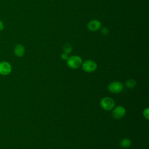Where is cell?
Wrapping results in <instances>:
<instances>
[{
	"instance_id": "cell-1",
	"label": "cell",
	"mask_w": 149,
	"mask_h": 149,
	"mask_svg": "<svg viewBox=\"0 0 149 149\" xmlns=\"http://www.w3.org/2000/svg\"><path fill=\"white\" fill-rule=\"evenodd\" d=\"M67 64L71 69H77L81 65L82 59L77 55L70 56L67 59Z\"/></svg>"
},
{
	"instance_id": "cell-2",
	"label": "cell",
	"mask_w": 149,
	"mask_h": 149,
	"mask_svg": "<svg viewBox=\"0 0 149 149\" xmlns=\"http://www.w3.org/2000/svg\"><path fill=\"white\" fill-rule=\"evenodd\" d=\"M81 66L83 70L88 73L93 72L95 71L97 68V65L96 62L91 59L85 61L83 63H82Z\"/></svg>"
},
{
	"instance_id": "cell-3",
	"label": "cell",
	"mask_w": 149,
	"mask_h": 149,
	"mask_svg": "<svg viewBox=\"0 0 149 149\" xmlns=\"http://www.w3.org/2000/svg\"><path fill=\"white\" fill-rule=\"evenodd\" d=\"M100 105L102 109L105 111L112 109L115 106L114 100L110 97H104L100 101Z\"/></svg>"
},
{
	"instance_id": "cell-4",
	"label": "cell",
	"mask_w": 149,
	"mask_h": 149,
	"mask_svg": "<svg viewBox=\"0 0 149 149\" xmlns=\"http://www.w3.org/2000/svg\"><path fill=\"white\" fill-rule=\"evenodd\" d=\"M109 91L112 93H119L123 89V86L122 83L118 81L111 82L108 87Z\"/></svg>"
},
{
	"instance_id": "cell-5",
	"label": "cell",
	"mask_w": 149,
	"mask_h": 149,
	"mask_svg": "<svg viewBox=\"0 0 149 149\" xmlns=\"http://www.w3.org/2000/svg\"><path fill=\"white\" fill-rule=\"evenodd\" d=\"M112 116L115 119H120L126 114V109L122 106H117L112 111Z\"/></svg>"
},
{
	"instance_id": "cell-6",
	"label": "cell",
	"mask_w": 149,
	"mask_h": 149,
	"mask_svg": "<svg viewBox=\"0 0 149 149\" xmlns=\"http://www.w3.org/2000/svg\"><path fill=\"white\" fill-rule=\"evenodd\" d=\"M12 67L10 64L6 61L0 62V74L2 75H7L10 73Z\"/></svg>"
},
{
	"instance_id": "cell-7",
	"label": "cell",
	"mask_w": 149,
	"mask_h": 149,
	"mask_svg": "<svg viewBox=\"0 0 149 149\" xmlns=\"http://www.w3.org/2000/svg\"><path fill=\"white\" fill-rule=\"evenodd\" d=\"M87 28L91 31H96L101 28V23L98 20H92L88 22Z\"/></svg>"
},
{
	"instance_id": "cell-8",
	"label": "cell",
	"mask_w": 149,
	"mask_h": 149,
	"mask_svg": "<svg viewBox=\"0 0 149 149\" xmlns=\"http://www.w3.org/2000/svg\"><path fill=\"white\" fill-rule=\"evenodd\" d=\"M14 53L18 57H22L25 53L24 47L21 44L16 45L14 48Z\"/></svg>"
},
{
	"instance_id": "cell-9",
	"label": "cell",
	"mask_w": 149,
	"mask_h": 149,
	"mask_svg": "<svg viewBox=\"0 0 149 149\" xmlns=\"http://www.w3.org/2000/svg\"><path fill=\"white\" fill-rule=\"evenodd\" d=\"M132 144L131 140L128 138H124L120 141L119 145L122 148H129Z\"/></svg>"
},
{
	"instance_id": "cell-10",
	"label": "cell",
	"mask_w": 149,
	"mask_h": 149,
	"mask_svg": "<svg viewBox=\"0 0 149 149\" xmlns=\"http://www.w3.org/2000/svg\"><path fill=\"white\" fill-rule=\"evenodd\" d=\"M125 84L127 88H132L134 87L136 85V80H134L132 79H130L126 81Z\"/></svg>"
},
{
	"instance_id": "cell-11",
	"label": "cell",
	"mask_w": 149,
	"mask_h": 149,
	"mask_svg": "<svg viewBox=\"0 0 149 149\" xmlns=\"http://www.w3.org/2000/svg\"><path fill=\"white\" fill-rule=\"evenodd\" d=\"M72 51V47L70 44H66L63 47V52L69 54Z\"/></svg>"
},
{
	"instance_id": "cell-12",
	"label": "cell",
	"mask_w": 149,
	"mask_h": 149,
	"mask_svg": "<svg viewBox=\"0 0 149 149\" xmlns=\"http://www.w3.org/2000/svg\"><path fill=\"white\" fill-rule=\"evenodd\" d=\"M143 116L146 119H149V108H146L144 111H143Z\"/></svg>"
},
{
	"instance_id": "cell-13",
	"label": "cell",
	"mask_w": 149,
	"mask_h": 149,
	"mask_svg": "<svg viewBox=\"0 0 149 149\" xmlns=\"http://www.w3.org/2000/svg\"><path fill=\"white\" fill-rule=\"evenodd\" d=\"M100 29H101V33L103 35H107L109 33V30L105 27H101Z\"/></svg>"
},
{
	"instance_id": "cell-14",
	"label": "cell",
	"mask_w": 149,
	"mask_h": 149,
	"mask_svg": "<svg viewBox=\"0 0 149 149\" xmlns=\"http://www.w3.org/2000/svg\"><path fill=\"white\" fill-rule=\"evenodd\" d=\"M61 58H62L63 60H67V59H68V58H69L68 54H66V53H65V52H63V53H62V54H61Z\"/></svg>"
},
{
	"instance_id": "cell-15",
	"label": "cell",
	"mask_w": 149,
	"mask_h": 149,
	"mask_svg": "<svg viewBox=\"0 0 149 149\" xmlns=\"http://www.w3.org/2000/svg\"><path fill=\"white\" fill-rule=\"evenodd\" d=\"M4 28V25H3V23L2 22V20H0V31H2Z\"/></svg>"
}]
</instances>
